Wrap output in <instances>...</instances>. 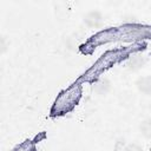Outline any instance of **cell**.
Masks as SVG:
<instances>
[{
	"instance_id": "cell-1",
	"label": "cell",
	"mask_w": 151,
	"mask_h": 151,
	"mask_svg": "<svg viewBox=\"0 0 151 151\" xmlns=\"http://www.w3.org/2000/svg\"><path fill=\"white\" fill-rule=\"evenodd\" d=\"M84 20H85V22H86L87 26H90V27H98V26H100L103 18H101V14L99 12L94 11V12L87 13L85 15Z\"/></svg>"
},
{
	"instance_id": "cell-2",
	"label": "cell",
	"mask_w": 151,
	"mask_h": 151,
	"mask_svg": "<svg viewBox=\"0 0 151 151\" xmlns=\"http://www.w3.org/2000/svg\"><path fill=\"white\" fill-rule=\"evenodd\" d=\"M137 87L139 88L140 92L145 94H150L151 93V76L139 78L137 81Z\"/></svg>"
},
{
	"instance_id": "cell-3",
	"label": "cell",
	"mask_w": 151,
	"mask_h": 151,
	"mask_svg": "<svg viewBox=\"0 0 151 151\" xmlns=\"http://www.w3.org/2000/svg\"><path fill=\"white\" fill-rule=\"evenodd\" d=\"M140 130L145 137H151V119H146L140 124Z\"/></svg>"
}]
</instances>
